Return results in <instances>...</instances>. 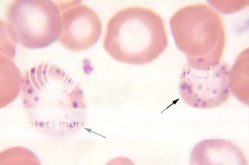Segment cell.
I'll use <instances>...</instances> for the list:
<instances>
[{
    "instance_id": "obj_1",
    "label": "cell",
    "mask_w": 249,
    "mask_h": 165,
    "mask_svg": "<svg viewBox=\"0 0 249 165\" xmlns=\"http://www.w3.org/2000/svg\"><path fill=\"white\" fill-rule=\"evenodd\" d=\"M22 106L31 126L50 137L74 135L85 126L87 106L79 84L59 66L44 61L26 70Z\"/></svg>"
},
{
    "instance_id": "obj_2",
    "label": "cell",
    "mask_w": 249,
    "mask_h": 165,
    "mask_svg": "<svg viewBox=\"0 0 249 165\" xmlns=\"http://www.w3.org/2000/svg\"><path fill=\"white\" fill-rule=\"evenodd\" d=\"M168 46L163 18L155 11L141 6L122 9L108 19L103 48L121 63L141 66L151 63Z\"/></svg>"
},
{
    "instance_id": "obj_3",
    "label": "cell",
    "mask_w": 249,
    "mask_h": 165,
    "mask_svg": "<svg viewBox=\"0 0 249 165\" xmlns=\"http://www.w3.org/2000/svg\"><path fill=\"white\" fill-rule=\"evenodd\" d=\"M170 26L176 46L191 68L207 71L222 63L226 31L214 9L204 3L189 4L172 16Z\"/></svg>"
},
{
    "instance_id": "obj_4",
    "label": "cell",
    "mask_w": 249,
    "mask_h": 165,
    "mask_svg": "<svg viewBox=\"0 0 249 165\" xmlns=\"http://www.w3.org/2000/svg\"><path fill=\"white\" fill-rule=\"evenodd\" d=\"M17 0L6 13V31L13 43L28 49L48 48L59 40L61 2Z\"/></svg>"
},
{
    "instance_id": "obj_5",
    "label": "cell",
    "mask_w": 249,
    "mask_h": 165,
    "mask_svg": "<svg viewBox=\"0 0 249 165\" xmlns=\"http://www.w3.org/2000/svg\"><path fill=\"white\" fill-rule=\"evenodd\" d=\"M229 74L230 66L225 62L207 71L195 70L186 64L180 77V96L193 108L221 106L231 97Z\"/></svg>"
},
{
    "instance_id": "obj_6",
    "label": "cell",
    "mask_w": 249,
    "mask_h": 165,
    "mask_svg": "<svg viewBox=\"0 0 249 165\" xmlns=\"http://www.w3.org/2000/svg\"><path fill=\"white\" fill-rule=\"evenodd\" d=\"M61 2L62 28L59 41L62 45L74 52L92 48L102 35V23L99 15L81 1Z\"/></svg>"
},
{
    "instance_id": "obj_7",
    "label": "cell",
    "mask_w": 249,
    "mask_h": 165,
    "mask_svg": "<svg viewBox=\"0 0 249 165\" xmlns=\"http://www.w3.org/2000/svg\"><path fill=\"white\" fill-rule=\"evenodd\" d=\"M191 165H248L243 151L228 140H204L196 145Z\"/></svg>"
},
{
    "instance_id": "obj_8",
    "label": "cell",
    "mask_w": 249,
    "mask_h": 165,
    "mask_svg": "<svg viewBox=\"0 0 249 165\" xmlns=\"http://www.w3.org/2000/svg\"><path fill=\"white\" fill-rule=\"evenodd\" d=\"M248 51L249 49H246L238 56L229 74L231 93L247 105L249 103Z\"/></svg>"
}]
</instances>
